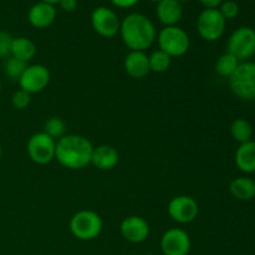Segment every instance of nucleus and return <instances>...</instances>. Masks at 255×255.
<instances>
[{"instance_id": "f257e3e1", "label": "nucleus", "mask_w": 255, "mask_h": 255, "mask_svg": "<svg viewBox=\"0 0 255 255\" xmlns=\"http://www.w3.org/2000/svg\"><path fill=\"white\" fill-rule=\"evenodd\" d=\"M120 35L131 51H146L156 41L157 31L149 17L141 12H131L121 20Z\"/></svg>"}, {"instance_id": "f03ea898", "label": "nucleus", "mask_w": 255, "mask_h": 255, "mask_svg": "<svg viewBox=\"0 0 255 255\" xmlns=\"http://www.w3.org/2000/svg\"><path fill=\"white\" fill-rule=\"evenodd\" d=\"M94 144L81 134H65L56 141L55 159L67 169H82L91 164Z\"/></svg>"}, {"instance_id": "7ed1b4c3", "label": "nucleus", "mask_w": 255, "mask_h": 255, "mask_svg": "<svg viewBox=\"0 0 255 255\" xmlns=\"http://www.w3.org/2000/svg\"><path fill=\"white\" fill-rule=\"evenodd\" d=\"M70 232L79 241H94L101 234L104 222L101 216L91 209H81L71 217L69 223Z\"/></svg>"}, {"instance_id": "20e7f679", "label": "nucleus", "mask_w": 255, "mask_h": 255, "mask_svg": "<svg viewBox=\"0 0 255 255\" xmlns=\"http://www.w3.org/2000/svg\"><path fill=\"white\" fill-rule=\"evenodd\" d=\"M159 50L171 57H179L187 54L191 46V39L184 29L178 25L163 26L156 37Z\"/></svg>"}, {"instance_id": "39448f33", "label": "nucleus", "mask_w": 255, "mask_h": 255, "mask_svg": "<svg viewBox=\"0 0 255 255\" xmlns=\"http://www.w3.org/2000/svg\"><path fill=\"white\" fill-rule=\"evenodd\" d=\"M229 87L238 99L255 101V62L243 61L229 77Z\"/></svg>"}, {"instance_id": "423d86ee", "label": "nucleus", "mask_w": 255, "mask_h": 255, "mask_svg": "<svg viewBox=\"0 0 255 255\" xmlns=\"http://www.w3.org/2000/svg\"><path fill=\"white\" fill-rule=\"evenodd\" d=\"M226 26L227 20L218 9H204L197 17V32L204 41L213 42L221 39Z\"/></svg>"}, {"instance_id": "0eeeda50", "label": "nucleus", "mask_w": 255, "mask_h": 255, "mask_svg": "<svg viewBox=\"0 0 255 255\" xmlns=\"http://www.w3.org/2000/svg\"><path fill=\"white\" fill-rule=\"evenodd\" d=\"M227 52L236 56L241 62L249 61L255 55V31L249 26L234 30L227 41Z\"/></svg>"}, {"instance_id": "6e6552de", "label": "nucleus", "mask_w": 255, "mask_h": 255, "mask_svg": "<svg viewBox=\"0 0 255 255\" xmlns=\"http://www.w3.org/2000/svg\"><path fill=\"white\" fill-rule=\"evenodd\" d=\"M55 148L56 141L42 132H36L32 134L26 143V152L29 158L34 163L44 166L55 159Z\"/></svg>"}, {"instance_id": "1a4fd4ad", "label": "nucleus", "mask_w": 255, "mask_h": 255, "mask_svg": "<svg viewBox=\"0 0 255 255\" xmlns=\"http://www.w3.org/2000/svg\"><path fill=\"white\" fill-rule=\"evenodd\" d=\"M168 216L178 224L192 223L198 217L199 206L196 199L187 194L176 196L167 206Z\"/></svg>"}, {"instance_id": "9d476101", "label": "nucleus", "mask_w": 255, "mask_h": 255, "mask_svg": "<svg viewBox=\"0 0 255 255\" xmlns=\"http://www.w3.org/2000/svg\"><path fill=\"white\" fill-rule=\"evenodd\" d=\"M92 29L102 37H114L120 32L121 20L116 12L107 6L95 7L91 14Z\"/></svg>"}, {"instance_id": "9b49d317", "label": "nucleus", "mask_w": 255, "mask_h": 255, "mask_svg": "<svg viewBox=\"0 0 255 255\" xmlns=\"http://www.w3.org/2000/svg\"><path fill=\"white\" fill-rule=\"evenodd\" d=\"M50 80H51V74L49 69L42 64H34L27 65L17 82L20 89L32 95L44 91L50 84Z\"/></svg>"}, {"instance_id": "f8f14e48", "label": "nucleus", "mask_w": 255, "mask_h": 255, "mask_svg": "<svg viewBox=\"0 0 255 255\" xmlns=\"http://www.w3.org/2000/svg\"><path fill=\"white\" fill-rule=\"evenodd\" d=\"M191 248V237L181 228L167 229L161 237V251L163 255H188Z\"/></svg>"}, {"instance_id": "ddd939ff", "label": "nucleus", "mask_w": 255, "mask_h": 255, "mask_svg": "<svg viewBox=\"0 0 255 255\" xmlns=\"http://www.w3.org/2000/svg\"><path fill=\"white\" fill-rule=\"evenodd\" d=\"M149 231L148 222L141 216L126 217L120 226L122 238L132 244L143 243L149 237Z\"/></svg>"}, {"instance_id": "4468645a", "label": "nucleus", "mask_w": 255, "mask_h": 255, "mask_svg": "<svg viewBox=\"0 0 255 255\" xmlns=\"http://www.w3.org/2000/svg\"><path fill=\"white\" fill-rule=\"evenodd\" d=\"M56 7L55 5L44 1H37L27 11V20L31 26L36 29L49 27L56 19Z\"/></svg>"}, {"instance_id": "2eb2a0df", "label": "nucleus", "mask_w": 255, "mask_h": 255, "mask_svg": "<svg viewBox=\"0 0 255 255\" xmlns=\"http://www.w3.org/2000/svg\"><path fill=\"white\" fill-rule=\"evenodd\" d=\"M124 67L132 79H143L151 72L148 55L144 51H129L125 57Z\"/></svg>"}, {"instance_id": "dca6fc26", "label": "nucleus", "mask_w": 255, "mask_h": 255, "mask_svg": "<svg viewBox=\"0 0 255 255\" xmlns=\"http://www.w3.org/2000/svg\"><path fill=\"white\" fill-rule=\"evenodd\" d=\"M120 154L116 148L109 144H100L94 147L91 164L100 171H111L119 164Z\"/></svg>"}, {"instance_id": "f3484780", "label": "nucleus", "mask_w": 255, "mask_h": 255, "mask_svg": "<svg viewBox=\"0 0 255 255\" xmlns=\"http://www.w3.org/2000/svg\"><path fill=\"white\" fill-rule=\"evenodd\" d=\"M156 16L163 26H174L183 16V6L177 0H162L156 6Z\"/></svg>"}, {"instance_id": "a211bd4d", "label": "nucleus", "mask_w": 255, "mask_h": 255, "mask_svg": "<svg viewBox=\"0 0 255 255\" xmlns=\"http://www.w3.org/2000/svg\"><path fill=\"white\" fill-rule=\"evenodd\" d=\"M237 167L241 172L247 174L255 172V141H248L241 143L236 151L234 156Z\"/></svg>"}, {"instance_id": "6ab92c4d", "label": "nucleus", "mask_w": 255, "mask_h": 255, "mask_svg": "<svg viewBox=\"0 0 255 255\" xmlns=\"http://www.w3.org/2000/svg\"><path fill=\"white\" fill-rule=\"evenodd\" d=\"M229 192L238 201H251L255 197V181L249 177H237L229 183Z\"/></svg>"}, {"instance_id": "aec40b11", "label": "nucleus", "mask_w": 255, "mask_h": 255, "mask_svg": "<svg viewBox=\"0 0 255 255\" xmlns=\"http://www.w3.org/2000/svg\"><path fill=\"white\" fill-rule=\"evenodd\" d=\"M36 55V45L29 37L19 36L14 37L11 44V54L10 56L24 62H30Z\"/></svg>"}, {"instance_id": "412c9836", "label": "nucleus", "mask_w": 255, "mask_h": 255, "mask_svg": "<svg viewBox=\"0 0 255 255\" xmlns=\"http://www.w3.org/2000/svg\"><path fill=\"white\" fill-rule=\"evenodd\" d=\"M231 134L239 144L252 141L253 127L251 122L246 119H237L231 125Z\"/></svg>"}, {"instance_id": "4be33fe9", "label": "nucleus", "mask_w": 255, "mask_h": 255, "mask_svg": "<svg viewBox=\"0 0 255 255\" xmlns=\"http://www.w3.org/2000/svg\"><path fill=\"white\" fill-rule=\"evenodd\" d=\"M241 61L229 52L221 55L216 61V72L222 77H231L239 66Z\"/></svg>"}, {"instance_id": "5701e85b", "label": "nucleus", "mask_w": 255, "mask_h": 255, "mask_svg": "<svg viewBox=\"0 0 255 255\" xmlns=\"http://www.w3.org/2000/svg\"><path fill=\"white\" fill-rule=\"evenodd\" d=\"M149 70L156 74H163L169 69L172 62V57L167 55L162 50H154L151 55H148Z\"/></svg>"}, {"instance_id": "b1692460", "label": "nucleus", "mask_w": 255, "mask_h": 255, "mask_svg": "<svg viewBox=\"0 0 255 255\" xmlns=\"http://www.w3.org/2000/svg\"><path fill=\"white\" fill-rule=\"evenodd\" d=\"M27 67V64L24 61H20V60L15 59V57L9 56L7 59H5L4 62V72L6 75V77L11 81H19L21 75L24 74L25 69Z\"/></svg>"}, {"instance_id": "393cba45", "label": "nucleus", "mask_w": 255, "mask_h": 255, "mask_svg": "<svg viewBox=\"0 0 255 255\" xmlns=\"http://www.w3.org/2000/svg\"><path fill=\"white\" fill-rule=\"evenodd\" d=\"M44 132L46 134H49L51 138H54L55 141H57V139H60L61 137H64L66 134V124H65L64 120L57 116L50 117L45 122Z\"/></svg>"}, {"instance_id": "a878e982", "label": "nucleus", "mask_w": 255, "mask_h": 255, "mask_svg": "<svg viewBox=\"0 0 255 255\" xmlns=\"http://www.w3.org/2000/svg\"><path fill=\"white\" fill-rule=\"evenodd\" d=\"M30 102H31V95L29 92L24 91V90L19 89L12 94L11 96V106L14 107L17 111H22V110H26L30 106Z\"/></svg>"}, {"instance_id": "bb28decb", "label": "nucleus", "mask_w": 255, "mask_h": 255, "mask_svg": "<svg viewBox=\"0 0 255 255\" xmlns=\"http://www.w3.org/2000/svg\"><path fill=\"white\" fill-rule=\"evenodd\" d=\"M218 10L221 11V14L223 15V17L226 20H232L234 17L238 16L239 14V5L237 4L233 0H224L221 4V6L218 7Z\"/></svg>"}, {"instance_id": "cd10ccee", "label": "nucleus", "mask_w": 255, "mask_h": 255, "mask_svg": "<svg viewBox=\"0 0 255 255\" xmlns=\"http://www.w3.org/2000/svg\"><path fill=\"white\" fill-rule=\"evenodd\" d=\"M14 37L6 31H0V57L7 59L11 54V44Z\"/></svg>"}, {"instance_id": "c85d7f7f", "label": "nucleus", "mask_w": 255, "mask_h": 255, "mask_svg": "<svg viewBox=\"0 0 255 255\" xmlns=\"http://www.w3.org/2000/svg\"><path fill=\"white\" fill-rule=\"evenodd\" d=\"M110 1L120 9H129V7H133L134 5L138 4L139 0H110Z\"/></svg>"}, {"instance_id": "c756f323", "label": "nucleus", "mask_w": 255, "mask_h": 255, "mask_svg": "<svg viewBox=\"0 0 255 255\" xmlns=\"http://www.w3.org/2000/svg\"><path fill=\"white\" fill-rule=\"evenodd\" d=\"M77 4H79L77 0H60L59 1L60 7H61L64 11H67V12H71L74 11V10H76Z\"/></svg>"}, {"instance_id": "7c9ffc66", "label": "nucleus", "mask_w": 255, "mask_h": 255, "mask_svg": "<svg viewBox=\"0 0 255 255\" xmlns=\"http://www.w3.org/2000/svg\"><path fill=\"white\" fill-rule=\"evenodd\" d=\"M206 9H218L224 0H198Z\"/></svg>"}, {"instance_id": "2f4dec72", "label": "nucleus", "mask_w": 255, "mask_h": 255, "mask_svg": "<svg viewBox=\"0 0 255 255\" xmlns=\"http://www.w3.org/2000/svg\"><path fill=\"white\" fill-rule=\"evenodd\" d=\"M40 1L47 2V4H51V5H56V4H59L60 0H40Z\"/></svg>"}, {"instance_id": "473e14b6", "label": "nucleus", "mask_w": 255, "mask_h": 255, "mask_svg": "<svg viewBox=\"0 0 255 255\" xmlns=\"http://www.w3.org/2000/svg\"><path fill=\"white\" fill-rule=\"evenodd\" d=\"M149 1H152V2H156V4H158V2H161L162 0H149Z\"/></svg>"}, {"instance_id": "72a5a7b5", "label": "nucleus", "mask_w": 255, "mask_h": 255, "mask_svg": "<svg viewBox=\"0 0 255 255\" xmlns=\"http://www.w3.org/2000/svg\"><path fill=\"white\" fill-rule=\"evenodd\" d=\"M1 156H2V147L1 144H0V159H1Z\"/></svg>"}, {"instance_id": "f704fd0d", "label": "nucleus", "mask_w": 255, "mask_h": 255, "mask_svg": "<svg viewBox=\"0 0 255 255\" xmlns=\"http://www.w3.org/2000/svg\"><path fill=\"white\" fill-rule=\"evenodd\" d=\"M1 89H2V82H1V77H0V94H1Z\"/></svg>"}, {"instance_id": "c9c22d12", "label": "nucleus", "mask_w": 255, "mask_h": 255, "mask_svg": "<svg viewBox=\"0 0 255 255\" xmlns=\"http://www.w3.org/2000/svg\"><path fill=\"white\" fill-rule=\"evenodd\" d=\"M177 1H179L182 4V2H186V1H189V0H177Z\"/></svg>"}, {"instance_id": "e433bc0d", "label": "nucleus", "mask_w": 255, "mask_h": 255, "mask_svg": "<svg viewBox=\"0 0 255 255\" xmlns=\"http://www.w3.org/2000/svg\"><path fill=\"white\" fill-rule=\"evenodd\" d=\"M254 31H255V29H254Z\"/></svg>"}]
</instances>
